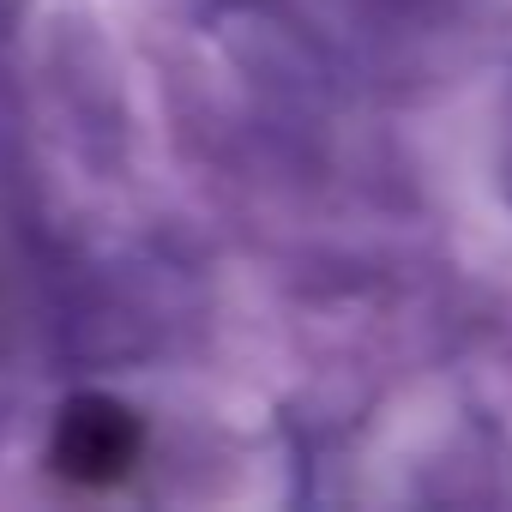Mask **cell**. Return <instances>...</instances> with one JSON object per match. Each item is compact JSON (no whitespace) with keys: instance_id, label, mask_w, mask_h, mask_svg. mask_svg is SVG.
Segmentation results:
<instances>
[{"instance_id":"1","label":"cell","mask_w":512,"mask_h":512,"mask_svg":"<svg viewBox=\"0 0 512 512\" xmlns=\"http://www.w3.org/2000/svg\"><path fill=\"white\" fill-rule=\"evenodd\" d=\"M145 464V422L103 392H79L61 404L49 434V470L79 494H115Z\"/></svg>"}]
</instances>
